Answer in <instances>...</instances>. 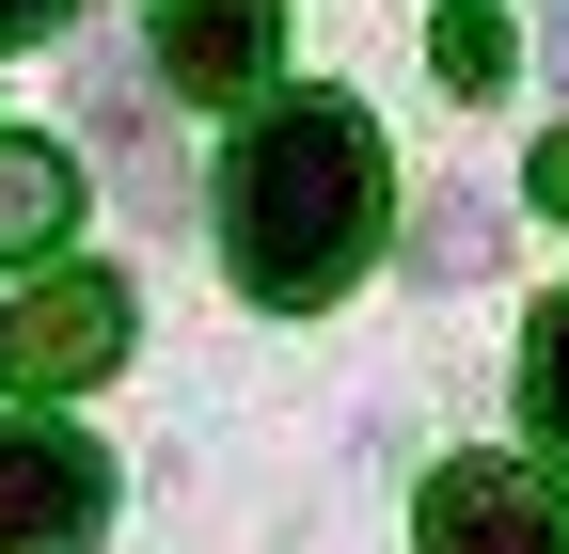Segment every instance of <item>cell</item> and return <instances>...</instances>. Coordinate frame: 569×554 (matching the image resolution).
<instances>
[{
    "label": "cell",
    "mask_w": 569,
    "mask_h": 554,
    "mask_svg": "<svg viewBox=\"0 0 569 554\" xmlns=\"http://www.w3.org/2000/svg\"><path fill=\"white\" fill-rule=\"evenodd\" d=\"M222 254H238L253 301H332L380 254V127L348 96L253 111V144L222 159Z\"/></svg>",
    "instance_id": "cell-1"
},
{
    "label": "cell",
    "mask_w": 569,
    "mask_h": 554,
    "mask_svg": "<svg viewBox=\"0 0 569 554\" xmlns=\"http://www.w3.org/2000/svg\"><path fill=\"white\" fill-rule=\"evenodd\" d=\"M96 523H111V459L48 412H17L0 428V554H80Z\"/></svg>",
    "instance_id": "cell-2"
},
{
    "label": "cell",
    "mask_w": 569,
    "mask_h": 554,
    "mask_svg": "<svg viewBox=\"0 0 569 554\" xmlns=\"http://www.w3.org/2000/svg\"><path fill=\"white\" fill-rule=\"evenodd\" d=\"M111 365H127V286H111V269H48V286L0 317V380H17V396H80Z\"/></svg>",
    "instance_id": "cell-3"
},
{
    "label": "cell",
    "mask_w": 569,
    "mask_h": 554,
    "mask_svg": "<svg viewBox=\"0 0 569 554\" xmlns=\"http://www.w3.org/2000/svg\"><path fill=\"white\" fill-rule=\"evenodd\" d=\"M427 554H569V492L538 459H443L427 475V507H411Z\"/></svg>",
    "instance_id": "cell-4"
},
{
    "label": "cell",
    "mask_w": 569,
    "mask_h": 554,
    "mask_svg": "<svg viewBox=\"0 0 569 554\" xmlns=\"http://www.w3.org/2000/svg\"><path fill=\"white\" fill-rule=\"evenodd\" d=\"M269 0H159L142 17V63H159L174 96H269Z\"/></svg>",
    "instance_id": "cell-5"
},
{
    "label": "cell",
    "mask_w": 569,
    "mask_h": 554,
    "mask_svg": "<svg viewBox=\"0 0 569 554\" xmlns=\"http://www.w3.org/2000/svg\"><path fill=\"white\" fill-rule=\"evenodd\" d=\"M63 222H80V159H63V144H17V127H0V269H32Z\"/></svg>",
    "instance_id": "cell-6"
},
{
    "label": "cell",
    "mask_w": 569,
    "mask_h": 554,
    "mask_svg": "<svg viewBox=\"0 0 569 554\" xmlns=\"http://www.w3.org/2000/svg\"><path fill=\"white\" fill-rule=\"evenodd\" d=\"M522 428L569 459V286L538 301V333H522Z\"/></svg>",
    "instance_id": "cell-7"
},
{
    "label": "cell",
    "mask_w": 569,
    "mask_h": 554,
    "mask_svg": "<svg viewBox=\"0 0 569 554\" xmlns=\"http://www.w3.org/2000/svg\"><path fill=\"white\" fill-rule=\"evenodd\" d=\"M411 269L475 286V269H490V206H475V190H427V222H411Z\"/></svg>",
    "instance_id": "cell-8"
},
{
    "label": "cell",
    "mask_w": 569,
    "mask_h": 554,
    "mask_svg": "<svg viewBox=\"0 0 569 554\" xmlns=\"http://www.w3.org/2000/svg\"><path fill=\"white\" fill-rule=\"evenodd\" d=\"M443 80H459V96L507 80V17H490V0H459V17H443Z\"/></svg>",
    "instance_id": "cell-9"
},
{
    "label": "cell",
    "mask_w": 569,
    "mask_h": 554,
    "mask_svg": "<svg viewBox=\"0 0 569 554\" xmlns=\"http://www.w3.org/2000/svg\"><path fill=\"white\" fill-rule=\"evenodd\" d=\"M522 206H538V222H569V127H553L538 159H522Z\"/></svg>",
    "instance_id": "cell-10"
},
{
    "label": "cell",
    "mask_w": 569,
    "mask_h": 554,
    "mask_svg": "<svg viewBox=\"0 0 569 554\" xmlns=\"http://www.w3.org/2000/svg\"><path fill=\"white\" fill-rule=\"evenodd\" d=\"M32 32H63V0H0V48H32Z\"/></svg>",
    "instance_id": "cell-11"
},
{
    "label": "cell",
    "mask_w": 569,
    "mask_h": 554,
    "mask_svg": "<svg viewBox=\"0 0 569 554\" xmlns=\"http://www.w3.org/2000/svg\"><path fill=\"white\" fill-rule=\"evenodd\" d=\"M538 32H553V80H569V0H553V17H538Z\"/></svg>",
    "instance_id": "cell-12"
}]
</instances>
